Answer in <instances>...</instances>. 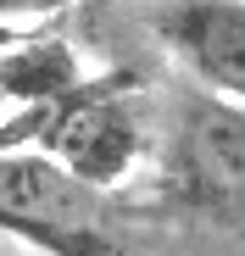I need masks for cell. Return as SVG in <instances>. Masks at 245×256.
Wrapping results in <instances>:
<instances>
[{"label": "cell", "instance_id": "277c9868", "mask_svg": "<svg viewBox=\"0 0 245 256\" xmlns=\"http://www.w3.org/2000/svg\"><path fill=\"white\" fill-rule=\"evenodd\" d=\"M156 34L200 84L245 106V0H178L156 17Z\"/></svg>", "mask_w": 245, "mask_h": 256}, {"label": "cell", "instance_id": "5b68a950", "mask_svg": "<svg viewBox=\"0 0 245 256\" xmlns=\"http://www.w3.org/2000/svg\"><path fill=\"white\" fill-rule=\"evenodd\" d=\"M84 84V67H78L72 45L56 34H28L22 45L0 50V100H17V106H45L62 100L67 90Z\"/></svg>", "mask_w": 245, "mask_h": 256}, {"label": "cell", "instance_id": "7a4b0ae2", "mask_svg": "<svg viewBox=\"0 0 245 256\" xmlns=\"http://www.w3.org/2000/svg\"><path fill=\"white\" fill-rule=\"evenodd\" d=\"M0 234H17L34 256H134L106 195L34 150L0 156Z\"/></svg>", "mask_w": 245, "mask_h": 256}, {"label": "cell", "instance_id": "52a82bcc", "mask_svg": "<svg viewBox=\"0 0 245 256\" xmlns=\"http://www.w3.org/2000/svg\"><path fill=\"white\" fill-rule=\"evenodd\" d=\"M22 39H28L22 28H6V22H0V50H12V45H22Z\"/></svg>", "mask_w": 245, "mask_h": 256}, {"label": "cell", "instance_id": "6da1fadb", "mask_svg": "<svg viewBox=\"0 0 245 256\" xmlns=\"http://www.w3.org/2000/svg\"><path fill=\"white\" fill-rule=\"evenodd\" d=\"M12 150H34L106 195L117 178H128V167L145 150V128L134 112V72H100L67 90L62 100L22 106L17 117L0 122V156Z\"/></svg>", "mask_w": 245, "mask_h": 256}, {"label": "cell", "instance_id": "3957f363", "mask_svg": "<svg viewBox=\"0 0 245 256\" xmlns=\"http://www.w3.org/2000/svg\"><path fill=\"white\" fill-rule=\"evenodd\" d=\"M162 190L212 223H245V106L223 95L184 100Z\"/></svg>", "mask_w": 245, "mask_h": 256}, {"label": "cell", "instance_id": "ba28073f", "mask_svg": "<svg viewBox=\"0 0 245 256\" xmlns=\"http://www.w3.org/2000/svg\"><path fill=\"white\" fill-rule=\"evenodd\" d=\"M0 256H34V250H0Z\"/></svg>", "mask_w": 245, "mask_h": 256}, {"label": "cell", "instance_id": "9c48e42d", "mask_svg": "<svg viewBox=\"0 0 245 256\" xmlns=\"http://www.w3.org/2000/svg\"><path fill=\"white\" fill-rule=\"evenodd\" d=\"M0 106H6V100H0Z\"/></svg>", "mask_w": 245, "mask_h": 256}, {"label": "cell", "instance_id": "8992f818", "mask_svg": "<svg viewBox=\"0 0 245 256\" xmlns=\"http://www.w3.org/2000/svg\"><path fill=\"white\" fill-rule=\"evenodd\" d=\"M62 6H72V0H0V22L17 28L22 17H50V12H62Z\"/></svg>", "mask_w": 245, "mask_h": 256}]
</instances>
